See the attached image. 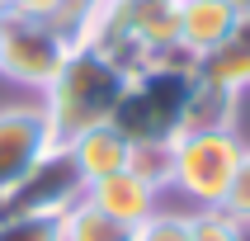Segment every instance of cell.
Here are the masks:
<instances>
[{
	"instance_id": "cell-1",
	"label": "cell",
	"mask_w": 250,
	"mask_h": 241,
	"mask_svg": "<svg viewBox=\"0 0 250 241\" xmlns=\"http://www.w3.org/2000/svg\"><path fill=\"white\" fill-rule=\"evenodd\" d=\"M127 71L113 62L95 43H76L66 57V66L57 71V81L42 90V118L52 128V142L66 147L71 137H81L99 123H113V109L123 99Z\"/></svg>"
},
{
	"instance_id": "cell-2",
	"label": "cell",
	"mask_w": 250,
	"mask_h": 241,
	"mask_svg": "<svg viewBox=\"0 0 250 241\" xmlns=\"http://www.w3.org/2000/svg\"><path fill=\"white\" fill-rule=\"evenodd\" d=\"M194 85H198V71H194L189 57H166V62L127 71L123 99L113 109V128L132 147L175 142L184 132V113H189Z\"/></svg>"
},
{
	"instance_id": "cell-3",
	"label": "cell",
	"mask_w": 250,
	"mask_h": 241,
	"mask_svg": "<svg viewBox=\"0 0 250 241\" xmlns=\"http://www.w3.org/2000/svg\"><path fill=\"white\" fill-rule=\"evenodd\" d=\"M241 152L246 142L236 128L227 132H180L170 147V189L189 203V208H222L236 180Z\"/></svg>"
},
{
	"instance_id": "cell-4",
	"label": "cell",
	"mask_w": 250,
	"mask_h": 241,
	"mask_svg": "<svg viewBox=\"0 0 250 241\" xmlns=\"http://www.w3.org/2000/svg\"><path fill=\"white\" fill-rule=\"evenodd\" d=\"M71 47H76V38L57 19H33L19 10L0 14V76L24 90L42 95L57 81V71L66 66Z\"/></svg>"
},
{
	"instance_id": "cell-5",
	"label": "cell",
	"mask_w": 250,
	"mask_h": 241,
	"mask_svg": "<svg viewBox=\"0 0 250 241\" xmlns=\"http://www.w3.org/2000/svg\"><path fill=\"white\" fill-rule=\"evenodd\" d=\"M81 194H85L81 170H76L71 152L57 142V147L42 152L38 166L28 170L5 198H0V213H66Z\"/></svg>"
},
{
	"instance_id": "cell-6",
	"label": "cell",
	"mask_w": 250,
	"mask_h": 241,
	"mask_svg": "<svg viewBox=\"0 0 250 241\" xmlns=\"http://www.w3.org/2000/svg\"><path fill=\"white\" fill-rule=\"evenodd\" d=\"M47 147H57V142L38 104H5L0 109V198L38 166Z\"/></svg>"
},
{
	"instance_id": "cell-7",
	"label": "cell",
	"mask_w": 250,
	"mask_h": 241,
	"mask_svg": "<svg viewBox=\"0 0 250 241\" xmlns=\"http://www.w3.org/2000/svg\"><path fill=\"white\" fill-rule=\"evenodd\" d=\"M85 198L95 203L99 213H109L118 227H132L146 222L156 208H161V189H156L151 180H142L137 170H118V175H104V180H95L90 189H85Z\"/></svg>"
},
{
	"instance_id": "cell-8",
	"label": "cell",
	"mask_w": 250,
	"mask_h": 241,
	"mask_svg": "<svg viewBox=\"0 0 250 241\" xmlns=\"http://www.w3.org/2000/svg\"><path fill=\"white\" fill-rule=\"evenodd\" d=\"M241 14L222 0H180V14H175V43H180V57L198 62L208 57L217 43L236 28Z\"/></svg>"
},
{
	"instance_id": "cell-9",
	"label": "cell",
	"mask_w": 250,
	"mask_h": 241,
	"mask_svg": "<svg viewBox=\"0 0 250 241\" xmlns=\"http://www.w3.org/2000/svg\"><path fill=\"white\" fill-rule=\"evenodd\" d=\"M194 71H198V81L217 85L227 95H246L250 90V14L236 19V28H231L208 57H198Z\"/></svg>"
},
{
	"instance_id": "cell-10",
	"label": "cell",
	"mask_w": 250,
	"mask_h": 241,
	"mask_svg": "<svg viewBox=\"0 0 250 241\" xmlns=\"http://www.w3.org/2000/svg\"><path fill=\"white\" fill-rule=\"evenodd\" d=\"M66 152H71V161H76V170H81L85 189H90V184L104 180V175L127 170V161H132V142H127L113 123H99V128H90V132H81V137H71Z\"/></svg>"
},
{
	"instance_id": "cell-11",
	"label": "cell",
	"mask_w": 250,
	"mask_h": 241,
	"mask_svg": "<svg viewBox=\"0 0 250 241\" xmlns=\"http://www.w3.org/2000/svg\"><path fill=\"white\" fill-rule=\"evenodd\" d=\"M236 99L241 95H227L217 85L198 81L189 113H184V132H227V128H236Z\"/></svg>"
},
{
	"instance_id": "cell-12",
	"label": "cell",
	"mask_w": 250,
	"mask_h": 241,
	"mask_svg": "<svg viewBox=\"0 0 250 241\" xmlns=\"http://www.w3.org/2000/svg\"><path fill=\"white\" fill-rule=\"evenodd\" d=\"M62 237L66 241H127V227H118L109 213H99L95 203L81 194L62 213Z\"/></svg>"
},
{
	"instance_id": "cell-13",
	"label": "cell",
	"mask_w": 250,
	"mask_h": 241,
	"mask_svg": "<svg viewBox=\"0 0 250 241\" xmlns=\"http://www.w3.org/2000/svg\"><path fill=\"white\" fill-rule=\"evenodd\" d=\"M0 241H66L62 213H0Z\"/></svg>"
},
{
	"instance_id": "cell-14",
	"label": "cell",
	"mask_w": 250,
	"mask_h": 241,
	"mask_svg": "<svg viewBox=\"0 0 250 241\" xmlns=\"http://www.w3.org/2000/svg\"><path fill=\"white\" fill-rule=\"evenodd\" d=\"M189 241H250V222L227 208H194L189 213Z\"/></svg>"
},
{
	"instance_id": "cell-15",
	"label": "cell",
	"mask_w": 250,
	"mask_h": 241,
	"mask_svg": "<svg viewBox=\"0 0 250 241\" xmlns=\"http://www.w3.org/2000/svg\"><path fill=\"white\" fill-rule=\"evenodd\" d=\"M127 241H189V213L180 208H156L146 222L127 232Z\"/></svg>"
},
{
	"instance_id": "cell-16",
	"label": "cell",
	"mask_w": 250,
	"mask_h": 241,
	"mask_svg": "<svg viewBox=\"0 0 250 241\" xmlns=\"http://www.w3.org/2000/svg\"><path fill=\"white\" fill-rule=\"evenodd\" d=\"M170 147L175 142H146V147H132V161L127 170H137L142 180H151L161 194L170 189Z\"/></svg>"
},
{
	"instance_id": "cell-17",
	"label": "cell",
	"mask_w": 250,
	"mask_h": 241,
	"mask_svg": "<svg viewBox=\"0 0 250 241\" xmlns=\"http://www.w3.org/2000/svg\"><path fill=\"white\" fill-rule=\"evenodd\" d=\"M227 213H236L241 222H250V147L241 152V166H236V180H231V194L222 203Z\"/></svg>"
},
{
	"instance_id": "cell-18",
	"label": "cell",
	"mask_w": 250,
	"mask_h": 241,
	"mask_svg": "<svg viewBox=\"0 0 250 241\" xmlns=\"http://www.w3.org/2000/svg\"><path fill=\"white\" fill-rule=\"evenodd\" d=\"M14 10L33 14V19H57V24H62V14L71 10V0H14Z\"/></svg>"
},
{
	"instance_id": "cell-19",
	"label": "cell",
	"mask_w": 250,
	"mask_h": 241,
	"mask_svg": "<svg viewBox=\"0 0 250 241\" xmlns=\"http://www.w3.org/2000/svg\"><path fill=\"white\" fill-rule=\"evenodd\" d=\"M222 5H231V10H236L241 19H246V14H250V0H222Z\"/></svg>"
},
{
	"instance_id": "cell-20",
	"label": "cell",
	"mask_w": 250,
	"mask_h": 241,
	"mask_svg": "<svg viewBox=\"0 0 250 241\" xmlns=\"http://www.w3.org/2000/svg\"><path fill=\"white\" fill-rule=\"evenodd\" d=\"M14 10V0H0V14H10Z\"/></svg>"
}]
</instances>
